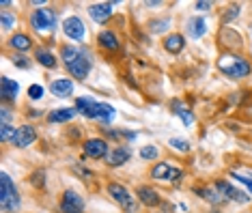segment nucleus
Instances as JSON below:
<instances>
[{
	"label": "nucleus",
	"mask_w": 252,
	"mask_h": 213,
	"mask_svg": "<svg viewBox=\"0 0 252 213\" xmlns=\"http://www.w3.org/2000/svg\"><path fill=\"white\" fill-rule=\"evenodd\" d=\"M166 26H168V20H156V22H151V30L153 32H164Z\"/></svg>",
	"instance_id": "obj_30"
},
{
	"label": "nucleus",
	"mask_w": 252,
	"mask_h": 213,
	"mask_svg": "<svg viewBox=\"0 0 252 213\" xmlns=\"http://www.w3.org/2000/svg\"><path fill=\"white\" fill-rule=\"evenodd\" d=\"M32 26H35L39 32L52 30L56 26V13L52 9H37L35 13H32Z\"/></svg>",
	"instance_id": "obj_5"
},
{
	"label": "nucleus",
	"mask_w": 252,
	"mask_h": 213,
	"mask_svg": "<svg viewBox=\"0 0 252 213\" xmlns=\"http://www.w3.org/2000/svg\"><path fill=\"white\" fill-rule=\"evenodd\" d=\"M35 138H37L35 129L28 127V125H22V127H18V131H15V138L11 142H13L18 149H24L28 145H32V142H35Z\"/></svg>",
	"instance_id": "obj_10"
},
{
	"label": "nucleus",
	"mask_w": 252,
	"mask_h": 213,
	"mask_svg": "<svg viewBox=\"0 0 252 213\" xmlns=\"http://www.w3.org/2000/svg\"><path fill=\"white\" fill-rule=\"evenodd\" d=\"M138 198H140V203L142 205H147V207H158L159 205V194L156 192V189H151V187H138Z\"/></svg>",
	"instance_id": "obj_15"
},
{
	"label": "nucleus",
	"mask_w": 252,
	"mask_h": 213,
	"mask_svg": "<svg viewBox=\"0 0 252 213\" xmlns=\"http://www.w3.org/2000/svg\"><path fill=\"white\" fill-rule=\"evenodd\" d=\"M87 117H89V119H99V121H104V123H108V121L114 119V108L108 106V103H97V101H95Z\"/></svg>",
	"instance_id": "obj_11"
},
{
	"label": "nucleus",
	"mask_w": 252,
	"mask_h": 213,
	"mask_svg": "<svg viewBox=\"0 0 252 213\" xmlns=\"http://www.w3.org/2000/svg\"><path fill=\"white\" fill-rule=\"evenodd\" d=\"M170 147H175L177 151H181V153H186L188 149H190V145H188L186 140H181V138H170Z\"/></svg>",
	"instance_id": "obj_28"
},
{
	"label": "nucleus",
	"mask_w": 252,
	"mask_h": 213,
	"mask_svg": "<svg viewBox=\"0 0 252 213\" xmlns=\"http://www.w3.org/2000/svg\"><path fill=\"white\" fill-rule=\"evenodd\" d=\"M218 69H220L224 76L228 78H246L250 73V65L246 62L242 56H233V54H226V56H220L218 61Z\"/></svg>",
	"instance_id": "obj_2"
},
{
	"label": "nucleus",
	"mask_w": 252,
	"mask_h": 213,
	"mask_svg": "<svg viewBox=\"0 0 252 213\" xmlns=\"http://www.w3.org/2000/svg\"><path fill=\"white\" fill-rule=\"evenodd\" d=\"M84 155H89L93 159H101L108 155V145L99 138H91V140L84 142Z\"/></svg>",
	"instance_id": "obj_9"
},
{
	"label": "nucleus",
	"mask_w": 252,
	"mask_h": 213,
	"mask_svg": "<svg viewBox=\"0 0 252 213\" xmlns=\"http://www.w3.org/2000/svg\"><path fill=\"white\" fill-rule=\"evenodd\" d=\"M37 61L41 62L43 67H50V69L56 65V59L50 54V52H45V50H37Z\"/></svg>",
	"instance_id": "obj_24"
},
{
	"label": "nucleus",
	"mask_w": 252,
	"mask_h": 213,
	"mask_svg": "<svg viewBox=\"0 0 252 213\" xmlns=\"http://www.w3.org/2000/svg\"><path fill=\"white\" fill-rule=\"evenodd\" d=\"M15 131H18V129H13V127H9L7 123H2V125H0V140H2V142L13 140V138H15Z\"/></svg>",
	"instance_id": "obj_26"
},
{
	"label": "nucleus",
	"mask_w": 252,
	"mask_h": 213,
	"mask_svg": "<svg viewBox=\"0 0 252 213\" xmlns=\"http://www.w3.org/2000/svg\"><path fill=\"white\" fill-rule=\"evenodd\" d=\"M129 159V151L125 147H117L114 151L108 155V164L110 166H121V164H125Z\"/></svg>",
	"instance_id": "obj_18"
},
{
	"label": "nucleus",
	"mask_w": 252,
	"mask_h": 213,
	"mask_svg": "<svg viewBox=\"0 0 252 213\" xmlns=\"http://www.w3.org/2000/svg\"><path fill=\"white\" fill-rule=\"evenodd\" d=\"M52 93L56 97H69L73 93V82L71 80H54L52 82Z\"/></svg>",
	"instance_id": "obj_16"
},
{
	"label": "nucleus",
	"mask_w": 252,
	"mask_h": 213,
	"mask_svg": "<svg viewBox=\"0 0 252 213\" xmlns=\"http://www.w3.org/2000/svg\"><path fill=\"white\" fill-rule=\"evenodd\" d=\"M216 189L222 194V198H231V200H235V203H248V194L239 192V189L233 187L228 181H218Z\"/></svg>",
	"instance_id": "obj_8"
},
{
	"label": "nucleus",
	"mask_w": 252,
	"mask_h": 213,
	"mask_svg": "<svg viewBox=\"0 0 252 213\" xmlns=\"http://www.w3.org/2000/svg\"><path fill=\"white\" fill-rule=\"evenodd\" d=\"M211 7V2H196V9L198 11H205V9H209Z\"/></svg>",
	"instance_id": "obj_36"
},
{
	"label": "nucleus",
	"mask_w": 252,
	"mask_h": 213,
	"mask_svg": "<svg viewBox=\"0 0 252 213\" xmlns=\"http://www.w3.org/2000/svg\"><path fill=\"white\" fill-rule=\"evenodd\" d=\"M0 179H2V183H0V207H2V211L15 213L18 211V207H20L18 189H15L13 181H11V177L7 175V172H2Z\"/></svg>",
	"instance_id": "obj_3"
},
{
	"label": "nucleus",
	"mask_w": 252,
	"mask_h": 213,
	"mask_svg": "<svg viewBox=\"0 0 252 213\" xmlns=\"http://www.w3.org/2000/svg\"><path fill=\"white\" fill-rule=\"evenodd\" d=\"M188 30H190V34L194 39H198L207 32V24H205L203 17H192V20L188 22Z\"/></svg>",
	"instance_id": "obj_17"
},
{
	"label": "nucleus",
	"mask_w": 252,
	"mask_h": 213,
	"mask_svg": "<svg viewBox=\"0 0 252 213\" xmlns=\"http://www.w3.org/2000/svg\"><path fill=\"white\" fill-rule=\"evenodd\" d=\"M63 32H65L69 39H76V41L84 39V34H87V30H84V24H82V20H80V17H67V20L63 22Z\"/></svg>",
	"instance_id": "obj_7"
},
{
	"label": "nucleus",
	"mask_w": 252,
	"mask_h": 213,
	"mask_svg": "<svg viewBox=\"0 0 252 213\" xmlns=\"http://www.w3.org/2000/svg\"><path fill=\"white\" fill-rule=\"evenodd\" d=\"M239 13V7H231V11H228V13L224 15V22H228V20H233V17L235 15H237Z\"/></svg>",
	"instance_id": "obj_34"
},
{
	"label": "nucleus",
	"mask_w": 252,
	"mask_h": 213,
	"mask_svg": "<svg viewBox=\"0 0 252 213\" xmlns=\"http://www.w3.org/2000/svg\"><path fill=\"white\" fill-rule=\"evenodd\" d=\"M164 48L168 50L170 54H179V52L183 50V37L181 34H170V37H166Z\"/></svg>",
	"instance_id": "obj_20"
},
{
	"label": "nucleus",
	"mask_w": 252,
	"mask_h": 213,
	"mask_svg": "<svg viewBox=\"0 0 252 213\" xmlns=\"http://www.w3.org/2000/svg\"><path fill=\"white\" fill-rule=\"evenodd\" d=\"M7 121H9V110L7 108H2V123H7Z\"/></svg>",
	"instance_id": "obj_37"
},
{
	"label": "nucleus",
	"mask_w": 252,
	"mask_h": 213,
	"mask_svg": "<svg viewBox=\"0 0 252 213\" xmlns=\"http://www.w3.org/2000/svg\"><path fill=\"white\" fill-rule=\"evenodd\" d=\"M99 43L104 45L106 50H119V41H117V37H114V32H110V30H104L99 34Z\"/></svg>",
	"instance_id": "obj_21"
},
{
	"label": "nucleus",
	"mask_w": 252,
	"mask_h": 213,
	"mask_svg": "<svg viewBox=\"0 0 252 213\" xmlns=\"http://www.w3.org/2000/svg\"><path fill=\"white\" fill-rule=\"evenodd\" d=\"M93 99H89V97H80V99L76 101V108H78V112H82L84 114V117H87V114H89V110H91V108H93Z\"/></svg>",
	"instance_id": "obj_25"
},
{
	"label": "nucleus",
	"mask_w": 252,
	"mask_h": 213,
	"mask_svg": "<svg viewBox=\"0 0 252 213\" xmlns=\"http://www.w3.org/2000/svg\"><path fill=\"white\" fill-rule=\"evenodd\" d=\"M73 114H76V110H71V108H61V110L50 112L48 121H50V123H65V121L73 119Z\"/></svg>",
	"instance_id": "obj_19"
},
{
	"label": "nucleus",
	"mask_w": 252,
	"mask_h": 213,
	"mask_svg": "<svg viewBox=\"0 0 252 213\" xmlns=\"http://www.w3.org/2000/svg\"><path fill=\"white\" fill-rule=\"evenodd\" d=\"M63 213H82L84 211V200L80 198V194H76L73 189H67L63 194V203H61Z\"/></svg>",
	"instance_id": "obj_6"
},
{
	"label": "nucleus",
	"mask_w": 252,
	"mask_h": 213,
	"mask_svg": "<svg viewBox=\"0 0 252 213\" xmlns=\"http://www.w3.org/2000/svg\"><path fill=\"white\" fill-rule=\"evenodd\" d=\"M108 192H110V196L117 200L119 207H121L125 213H136L138 211L136 198H131V194L123 185H119V183H110V185H108Z\"/></svg>",
	"instance_id": "obj_4"
},
{
	"label": "nucleus",
	"mask_w": 252,
	"mask_h": 213,
	"mask_svg": "<svg viewBox=\"0 0 252 213\" xmlns=\"http://www.w3.org/2000/svg\"><path fill=\"white\" fill-rule=\"evenodd\" d=\"M0 22H2V28H4V30H9V28H13V24H15V17L9 15V13H2Z\"/></svg>",
	"instance_id": "obj_31"
},
{
	"label": "nucleus",
	"mask_w": 252,
	"mask_h": 213,
	"mask_svg": "<svg viewBox=\"0 0 252 213\" xmlns=\"http://www.w3.org/2000/svg\"><path fill=\"white\" fill-rule=\"evenodd\" d=\"M20 93V86L18 82H13L11 78H2L0 80V95H2L4 101H13Z\"/></svg>",
	"instance_id": "obj_13"
},
{
	"label": "nucleus",
	"mask_w": 252,
	"mask_h": 213,
	"mask_svg": "<svg viewBox=\"0 0 252 213\" xmlns=\"http://www.w3.org/2000/svg\"><path fill=\"white\" fill-rule=\"evenodd\" d=\"M28 95H31V99H41L43 89L39 84H35V86H31V89H28Z\"/></svg>",
	"instance_id": "obj_32"
},
{
	"label": "nucleus",
	"mask_w": 252,
	"mask_h": 213,
	"mask_svg": "<svg viewBox=\"0 0 252 213\" xmlns=\"http://www.w3.org/2000/svg\"><path fill=\"white\" fill-rule=\"evenodd\" d=\"M63 61H65V65H67V69H69V73H71L73 78L84 80V78L89 76L91 61H89V56L84 54L82 50L67 45V48H63Z\"/></svg>",
	"instance_id": "obj_1"
},
{
	"label": "nucleus",
	"mask_w": 252,
	"mask_h": 213,
	"mask_svg": "<svg viewBox=\"0 0 252 213\" xmlns=\"http://www.w3.org/2000/svg\"><path fill=\"white\" fill-rule=\"evenodd\" d=\"M153 179H168V181H177L181 179V170L179 168H173L170 164H158L153 168Z\"/></svg>",
	"instance_id": "obj_12"
},
{
	"label": "nucleus",
	"mask_w": 252,
	"mask_h": 213,
	"mask_svg": "<svg viewBox=\"0 0 252 213\" xmlns=\"http://www.w3.org/2000/svg\"><path fill=\"white\" fill-rule=\"evenodd\" d=\"M233 177H235V179H239V181H242L244 185H246V187H248L250 192H252V179H248V177H239L237 172H233Z\"/></svg>",
	"instance_id": "obj_33"
},
{
	"label": "nucleus",
	"mask_w": 252,
	"mask_h": 213,
	"mask_svg": "<svg viewBox=\"0 0 252 213\" xmlns=\"http://www.w3.org/2000/svg\"><path fill=\"white\" fill-rule=\"evenodd\" d=\"M140 155H142L145 159H156V157H158V149H156V147H151V145H149V147H142Z\"/></svg>",
	"instance_id": "obj_29"
},
{
	"label": "nucleus",
	"mask_w": 252,
	"mask_h": 213,
	"mask_svg": "<svg viewBox=\"0 0 252 213\" xmlns=\"http://www.w3.org/2000/svg\"><path fill=\"white\" fill-rule=\"evenodd\" d=\"M11 45H13L15 50H22V52H26L28 48H31V39H28L26 34H15V37L11 39Z\"/></svg>",
	"instance_id": "obj_23"
},
{
	"label": "nucleus",
	"mask_w": 252,
	"mask_h": 213,
	"mask_svg": "<svg viewBox=\"0 0 252 213\" xmlns=\"http://www.w3.org/2000/svg\"><path fill=\"white\" fill-rule=\"evenodd\" d=\"M196 194H200V196H207L209 203H220V196H218V194H214V189H209V187H205V189L198 187Z\"/></svg>",
	"instance_id": "obj_27"
},
{
	"label": "nucleus",
	"mask_w": 252,
	"mask_h": 213,
	"mask_svg": "<svg viewBox=\"0 0 252 213\" xmlns=\"http://www.w3.org/2000/svg\"><path fill=\"white\" fill-rule=\"evenodd\" d=\"M15 65L22 67V69H26V67H28V62H26V59H22V56H20V59H15Z\"/></svg>",
	"instance_id": "obj_35"
},
{
	"label": "nucleus",
	"mask_w": 252,
	"mask_h": 213,
	"mask_svg": "<svg viewBox=\"0 0 252 213\" xmlns=\"http://www.w3.org/2000/svg\"><path fill=\"white\" fill-rule=\"evenodd\" d=\"M173 108H175V114H177V117H181L183 125H192V123H194V114H192L190 110H186V108H181L179 101H173Z\"/></svg>",
	"instance_id": "obj_22"
},
{
	"label": "nucleus",
	"mask_w": 252,
	"mask_h": 213,
	"mask_svg": "<svg viewBox=\"0 0 252 213\" xmlns=\"http://www.w3.org/2000/svg\"><path fill=\"white\" fill-rule=\"evenodd\" d=\"M89 13H91V17H93L95 22H106L108 17L112 15V4H110V2H97V4H91Z\"/></svg>",
	"instance_id": "obj_14"
}]
</instances>
